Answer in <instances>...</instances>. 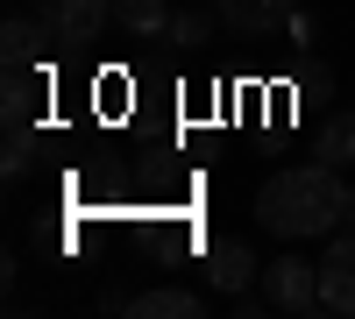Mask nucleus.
Instances as JSON below:
<instances>
[{
	"instance_id": "f257e3e1",
	"label": "nucleus",
	"mask_w": 355,
	"mask_h": 319,
	"mask_svg": "<svg viewBox=\"0 0 355 319\" xmlns=\"http://www.w3.org/2000/svg\"><path fill=\"white\" fill-rule=\"evenodd\" d=\"M256 220L284 241H313V235H334V220H348V185L334 178V163H291L270 170V185L256 192Z\"/></svg>"
},
{
	"instance_id": "f03ea898",
	"label": "nucleus",
	"mask_w": 355,
	"mask_h": 319,
	"mask_svg": "<svg viewBox=\"0 0 355 319\" xmlns=\"http://www.w3.org/2000/svg\"><path fill=\"white\" fill-rule=\"evenodd\" d=\"M263 298H270V312H291V319L320 312V263H306V255L263 263Z\"/></svg>"
},
{
	"instance_id": "7ed1b4c3",
	"label": "nucleus",
	"mask_w": 355,
	"mask_h": 319,
	"mask_svg": "<svg viewBox=\"0 0 355 319\" xmlns=\"http://www.w3.org/2000/svg\"><path fill=\"white\" fill-rule=\"evenodd\" d=\"M107 21H114V0H43V28H50V43H64V50L100 43Z\"/></svg>"
},
{
	"instance_id": "20e7f679",
	"label": "nucleus",
	"mask_w": 355,
	"mask_h": 319,
	"mask_svg": "<svg viewBox=\"0 0 355 319\" xmlns=\"http://www.w3.org/2000/svg\"><path fill=\"white\" fill-rule=\"evenodd\" d=\"M320 312L355 319V235H334L320 255Z\"/></svg>"
},
{
	"instance_id": "39448f33",
	"label": "nucleus",
	"mask_w": 355,
	"mask_h": 319,
	"mask_svg": "<svg viewBox=\"0 0 355 319\" xmlns=\"http://www.w3.org/2000/svg\"><path fill=\"white\" fill-rule=\"evenodd\" d=\"M199 270H206V284H214L220 298H234V291H249V284H256L263 263H256L249 241H206V263H199Z\"/></svg>"
},
{
	"instance_id": "423d86ee",
	"label": "nucleus",
	"mask_w": 355,
	"mask_h": 319,
	"mask_svg": "<svg viewBox=\"0 0 355 319\" xmlns=\"http://www.w3.org/2000/svg\"><path fill=\"white\" fill-rule=\"evenodd\" d=\"M227 36H277L291 28V0H214Z\"/></svg>"
},
{
	"instance_id": "0eeeda50",
	"label": "nucleus",
	"mask_w": 355,
	"mask_h": 319,
	"mask_svg": "<svg viewBox=\"0 0 355 319\" xmlns=\"http://www.w3.org/2000/svg\"><path fill=\"white\" fill-rule=\"evenodd\" d=\"M128 312H135V319H199V312H206V298H199V291H185V284H157V291L128 298Z\"/></svg>"
},
{
	"instance_id": "6e6552de",
	"label": "nucleus",
	"mask_w": 355,
	"mask_h": 319,
	"mask_svg": "<svg viewBox=\"0 0 355 319\" xmlns=\"http://www.w3.org/2000/svg\"><path fill=\"white\" fill-rule=\"evenodd\" d=\"M114 21H121L128 36H142V43H164V28H171V0H114Z\"/></svg>"
},
{
	"instance_id": "1a4fd4ad",
	"label": "nucleus",
	"mask_w": 355,
	"mask_h": 319,
	"mask_svg": "<svg viewBox=\"0 0 355 319\" xmlns=\"http://www.w3.org/2000/svg\"><path fill=\"white\" fill-rule=\"evenodd\" d=\"M0 43H8V71H28V64H36V57H43V43H50V28L43 21H8V28H0Z\"/></svg>"
},
{
	"instance_id": "9d476101",
	"label": "nucleus",
	"mask_w": 355,
	"mask_h": 319,
	"mask_svg": "<svg viewBox=\"0 0 355 319\" xmlns=\"http://www.w3.org/2000/svg\"><path fill=\"white\" fill-rule=\"evenodd\" d=\"M320 156H327L334 170L355 163V107H341V113H327V121H320Z\"/></svg>"
},
{
	"instance_id": "9b49d317",
	"label": "nucleus",
	"mask_w": 355,
	"mask_h": 319,
	"mask_svg": "<svg viewBox=\"0 0 355 319\" xmlns=\"http://www.w3.org/2000/svg\"><path fill=\"white\" fill-rule=\"evenodd\" d=\"M214 21H220V15H199V8H185V15H171V28H164V43L192 57V50H206V36H214Z\"/></svg>"
},
{
	"instance_id": "f8f14e48",
	"label": "nucleus",
	"mask_w": 355,
	"mask_h": 319,
	"mask_svg": "<svg viewBox=\"0 0 355 319\" xmlns=\"http://www.w3.org/2000/svg\"><path fill=\"white\" fill-rule=\"evenodd\" d=\"M28 170H36V156H28V135L15 128L8 135V178H28Z\"/></svg>"
},
{
	"instance_id": "ddd939ff",
	"label": "nucleus",
	"mask_w": 355,
	"mask_h": 319,
	"mask_svg": "<svg viewBox=\"0 0 355 319\" xmlns=\"http://www.w3.org/2000/svg\"><path fill=\"white\" fill-rule=\"evenodd\" d=\"M348 220H355V185H348Z\"/></svg>"
}]
</instances>
